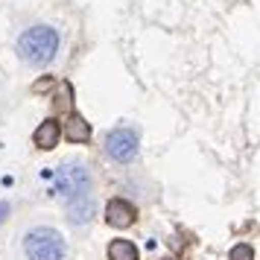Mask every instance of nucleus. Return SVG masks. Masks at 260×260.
Instances as JSON below:
<instances>
[{
	"instance_id": "obj_1",
	"label": "nucleus",
	"mask_w": 260,
	"mask_h": 260,
	"mask_svg": "<svg viewBox=\"0 0 260 260\" xmlns=\"http://www.w3.org/2000/svg\"><path fill=\"white\" fill-rule=\"evenodd\" d=\"M56 53H59V32L53 26H29L18 38V56L32 68L50 64Z\"/></svg>"
},
{
	"instance_id": "obj_2",
	"label": "nucleus",
	"mask_w": 260,
	"mask_h": 260,
	"mask_svg": "<svg viewBox=\"0 0 260 260\" xmlns=\"http://www.w3.org/2000/svg\"><path fill=\"white\" fill-rule=\"evenodd\" d=\"M91 173L88 167H82L79 161H68L56 170V184H53V193H59L64 202H73V199H82L91 193Z\"/></svg>"
},
{
	"instance_id": "obj_8",
	"label": "nucleus",
	"mask_w": 260,
	"mask_h": 260,
	"mask_svg": "<svg viewBox=\"0 0 260 260\" xmlns=\"http://www.w3.org/2000/svg\"><path fill=\"white\" fill-rule=\"evenodd\" d=\"M64 138L73 143H85L91 138V126H88V120L82 114H71L68 123H64Z\"/></svg>"
},
{
	"instance_id": "obj_11",
	"label": "nucleus",
	"mask_w": 260,
	"mask_h": 260,
	"mask_svg": "<svg viewBox=\"0 0 260 260\" xmlns=\"http://www.w3.org/2000/svg\"><path fill=\"white\" fill-rule=\"evenodd\" d=\"M6 216H9V202H0V225L6 222Z\"/></svg>"
},
{
	"instance_id": "obj_10",
	"label": "nucleus",
	"mask_w": 260,
	"mask_h": 260,
	"mask_svg": "<svg viewBox=\"0 0 260 260\" xmlns=\"http://www.w3.org/2000/svg\"><path fill=\"white\" fill-rule=\"evenodd\" d=\"M254 257V251H251V246H246V243H240V246L231 248V260H251Z\"/></svg>"
},
{
	"instance_id": "obj_4",
	"label": "nucleus",
	"mask_w": 260,
	"mask_h": 260,
	"mask_svg": "<svg viewBox=\"0 0 260 260\" xmlns=\"http://www.w3.org/2000/svg\"><path fill=\"white\" fill-rule=\"evenodd\" d=\"M138 132L135 129H114V132H108L106 135V152L114 158V161H132L135 155H138Z\"/></svg>"
},
{
	"instance_id": "obj_3",
	"label": "nucleus",
	"mask_w": 260,
	"mask_h": 260,
	"mask_svg": "<svg viewBox=\"0 0 260 260\" xmlns=\"http://www.w3.org/2000/svg\"><path fill=\"white\" fill-rule=\"evenodd\" d=\"M29 260H64V240L56 228H32L24 237Z\"/></svg>"
},
{
	"instance_id": "obj_7",
	"label": "nucleus",
	"mask_w": 260,
	"mask_h": 260,
	"mask_svg": "<svg viewBox=\"0 0 260 260\" xmlns=\"http://www.w3.org/2000/svg\"><path fill=\"white\" fill-rule=\"evenodd\" d=\"M96 205L91 196H82V199H73L68 202V216H71L73 225H82V222H91V216H94Z\"/></svg>"
},
{
	"instance_id": "obj_6",
	"label": "nucleus",
	"mask_w": 260,
	"mask_h": 260,
	"mask_svg": "<svg viewBox=\"0 0 260 260\" xmlns=\"http://www.w3.org/2000/svg\"><path fill=\"white\" fill-rule=\"evenodd\" d=\"M59 138H61V126L56 120H44L36 129V135H32V141H36L38 149H56L59 146Z\"/></svg>"
},
{
	"instance_id": "obj_9",
	"label": "nucleus",
	"mask_w": 260,
	"mask_h": 260,
	"mask_svg": "<svg viewBox=\"0 0 260 260\" xmlns=\"http://www.w3.org/2000/svg\"><path fill=\"white\" fill-rule=\"evenodd\" d=\"M108 260H138V248L129 240H114L108 246Z\"/></svg>"
},
{
	"instance_id": "obj_5",
	"label": "nucleus",
	"mask_w": 260,
	"mask_h": 260,
	"mask_svg": "<svg viewBox=\"0 0 260 260\" xmlns=\"http://www.w3.org/2000/svg\"><path fill=\"white\" fill-rule=\"evenodd\" d=\"M106 219H108V225H114V228H129V225L135 222V208L123 199H111L108 208H106Z\"/></svg>"
},
{
	"instance_id": "obj_12",
	"label": "nucleus",
	"mask_w": 260,
	"mask_h": 260,
	"mask_svg": "<svg viewBox=\"0 0 260 260\" xmlns=\"http://www.w3.org/2000/svg\"><path fill=\"white\" fill-rule=\"evenodd\" d=\"M164 260H176V257H164Z\"/></svg>"
}]
</instances>
